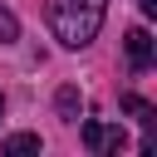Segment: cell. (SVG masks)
Returning a JSON list of instances; mask_svg holds the SVG:
<instances>
[{
    "label": "cell",
    "mask_w": 157,
    "mask_h": 157,
    "mask_svg": "<svg viewBox=\"0 0 157 157\" xmlns=\"http://www.w3.org/2000/svg\"><path fill=\"white\" fill-rule=\"evenodd\" d=\"M108 0H49V29L64 49H83L93 44V34L103 29Z\"/></svg>",
    "instance_id": "cell-1"
},
{
    "label": "cell",
    "mask_w": 157,
    "mask_h": 157,
    "mask_svg": "<svg viewBox=\"0 0 157 157\" xmlns=\"http://www.w3.org/2000/svg\"><path fill=\"white\" fill-rule=\"evenodd\" d=\"M83 147L88 152H123V128H108L98 118L83 123Z\"/></svg>",
    "instance_id": "cell-2"
},
{
    "label": "cell",
    "mask_w": 157,
    "mask_h": 157,
    "mask_svg": "<svg viewBox=\"0 0 157 157\" xmlns=\"http://www.w3.org/2000/svg\"><path fill=\"white\" fill-rule=\"evenodd\" d=\"M123 44H128V64H132V69H147V64H152V34H147L142 25H137V29H128V39H123Z\"/></svg>",
    "instance_id": "cell-3"
},
{
    "label": "cell",
    "mask_w": 157,
    "mask_h": 157,
    "mask_svg": "<svg viewBox=\"0 0 157 157\" xmlns=\"http://www.w3.org/2000/svg\"><path fill=\"white\" fill-rule=\"evenodd\" d=\"M54 108H59V118H64V123H78V108H83L78 88H74V83H64V88H59V98H54Z\"/></svg>",
    "instance_id": "cell-4"
},
{
    "label": "cell",
    "mask_w": 157,
    "mask_h": 157,
    "mask_svg": "<svg viewBox=\"0 0 157 157\" xmlns=\"http://www.w3.org/2000/svg\"><path fill=\"white\" fill-rule=\"evenodd\" d=\"M123 108H128V113H132V118H137V123H142L147 132L157 128V108H152L147 98H137V93H128V98H123Z\"/></svg>",
    "instance_id": "cell-5"
},
{
    "label": "cell",
    "mask_w": 157,
    "mask_h": 157,
    "mask_svg": "<svg viewBox=\"0 0 157 157\" xmlns=\"http://www.w3.org/2000/svg\"><path fill=\"white\" fill-rule=\"evenodd\" d=\"M5 152H10V157H25V152H39V137H34V132H15V137H5Z\"/></svg>",
    "instance_id": "cell-6"
},
{
    "label": "cell",
    "mask_w": 157,
    "mask_h": 157,
    "mask_svg": "<svg viewBox=\"0 0 157 157\" xmlns=\"http://www.w3.org/2000/svg\"><path fill=\"white\" fill-rule=\"evenodd\" d=\"M15 39H20V20L0 5V44H15Z\"/></svg>",
    "instance_id": "cell-7"
},
{
    "label": "cell",
    "mask_w": 157,
    "mask_h": 157,
    "mask_svg": "<svg viewBox=\"0 0 157 157\" xmlns=\"http://www.w3.org/2000/svg\"><path fill=\"white\" fill-rule=\"evenodd\" d=\"M137 10L142 15H157V0H137Z\"/></svg>",
    "instance_id": "cell-8"
},
{
    "label": "cell",
    "mask_w": 157,
    "mask_h": 157,
    "mask_svg": "<svg viewBox=\"0 0 157 157\" xmlns=\"http://www.w3.org/2000/svg\"><path fill=\"white\" fill-rule=\"evenodd\" d=\"M0 118H5V93H0Z\"/></svg>",
    "instance_id": "cell-9"
}]
</instances>
